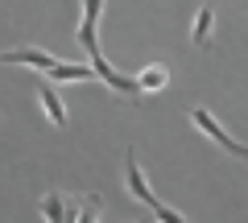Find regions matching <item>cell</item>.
Wrapping results in <instances>:
<instances>
[{
    "label": "cell",
    "instance_id": "cell-1",
    "mask_svg": "<svg viewBox=\"0 0 248 223\" xmlns=\"http://www.w3.org/2000/svg\"><path fill=\"white\" fill-rule=\"evenodd\" d=\"M124 186H128V194H133V203L149 207V211L157 215L161 223H178V219H182V211H170V207H166V203H161V198H157V194L149 190V182H145L141 165H137V149H133V145L124 149Z\"/></svg>",
    "mask_w": 248,
    "mask_h": 223
},
{
    "label": "cell",
    "instance_id": "cell-2",
    "mask_svg": "<svg viewBox=\"0 0 248 223\" xmlns=\"http://www.w3.org/2000/svg\"><path fill=\"white\" fill-rule=\"evenodd\" d=\"M87 62L95 66V79L104 83V87H112V91H120V95L128 99V104H137V99H145V95H141V87H137V74H133V79H128V74H120V71H112V66L104 62V54H91Z\"/></svg>",
    "mask_w": 248,
    "mask_h": 223
},
{
    "label": "cell",
    "instance_id": "cell-3",
    "mask_svg": "<svg viewBox=\"0 0 248 223\" xmlns=\"http://www.w3.org/2000/svg\"><path fill=\"white\" fill-rule=\"evenodd\" d=\"M190 124H195L203 136H211V141L219 145V149H228L232 157H240V153H244V145H240V141H232V133H223V124L211 116V112H207V107H190Z\"/></svg>",
    "mask_w": 248,
    "mask_h": 223
},
{
    "label": "cell",
    "instance_id": "cell-4",
    "mask_svg": "<svg viewBox=\"0 0 248 223\" xmlns=\"http://www.w3.org/2000/svg\"><path fill=\"white\" fill-rule=\"evenodd\" d=\"M37 211H42V219H54V223H79V203L62 190H46Z\"/></svg>",
    "mask_w": 248,
    "mask_h": 223
},
{
    "label": "cell",
    "instance_id": "cell-5",
    "mask_svg": "<svg viewBox=\"0 0 248 223\" xmlns=\"http://www.w3.org/2000/svg\"><path fill=\"white\" fill-rule=\"evenodd\" d=\"M0 62H13V66H33V71L50 74V66H54V62H62V58H54V54L37 50V45H21V50H4V54H0Z\"/></svg>",
    "mask_w": 248,
    "mask_h": 223
},
{
    "label": "cell",
    "instance_id": "cell-6",
    "mask_svg": "<svg viewBox=\"0 0 248 223\" xmlns=\"http://www.w3.org/2000/svg\"><path fill=\"white\" fill-rule=\"evenodd\" d=\"M211 29H215V9L211 4H199L195 21H190V42H195L199 50H207V45H211Z\"/></svg>",
    "mask_w": 248,
    "mask_h": 223
},
{
    "label": "cell",
    "instance_id": "cell-7",
    "mask_svg": "<svg viewBox=\"0 0 248 223\" xmlns=\"http://www.w3.org/2000/svg\"><path fill=\"white\" fill-rule=\"evenodd\" d=\"M137 87H141V95H157V91L170 87V66L166 62H149L141 74H137Z\"/></svg>",
    "mask_w": 248,
    "mask_h": 223
},
{
    "label": "cell",
    "instance_id": "cell-8",
    "mask_svg": "<svg viewBox=\"0 0 248 223\" xmlns=\"http://www.w3.org/2000/svg\"><path fill=\"white\" fill-rule=\"evenodd\" d=\"M37 104H42V112H46L58 128H66V104H62V95L50 87V83H37Z\"/></svg>",
    "mask_w": 248,
    "mask_h": 223
},
{
    "label": "cell",
    "instance_id": "cell-9",
    "mask_svg": "<svg viewBox=\"0 0 248 223\" xmlns=\"http://www.w3.org/2000/svg\"><path fill=\"white\" fill-rule=\"evenodd\" d=\"M104 215V194H87L79 203V223H95Z\"/></svg>",
    "mask_w": 248,
    "mask_h": 223
},
{
    "label": "cell",
    "instance_id": "cell-10",
    "mask_svg": "<svg viewBox=\"0 0 248 223\" xmlns=\"http://www.w3.org/2000/svg\"><path fill=\"white\" fill-rule=\"evenodd\" d=\"M240 157H248V145H244V153H240Z\"/></svg>",
    "mask_w": 248,
    "mask_h": 223
}]
</instances>
